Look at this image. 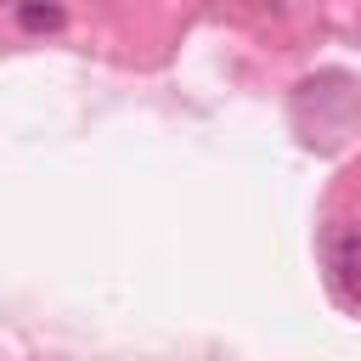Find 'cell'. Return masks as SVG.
Masks as SVG:
<instances>
[{"instance_id": "obj_1", "label": "cell", "mask_w": 361, "mask_h": 361, "mask_svg": "<svg viewBox=\"0 0 361 361\" xmlns=\"http://www.w3.org/2000/svg\"><path fill=\"white\" fill-rule=\"evenodd\" d=\"M327 271H333L338 293L361 305V231H333V243H327Z\"/></svg>"}, {"instance_id": "obj_2", "label": "cell", "mask_w": 361, "mask_h": 361, "mask_svg": "<svg viewBox=\"0 0 361 361\" xmlns=\"http://www.w3.org/2000/svg\"><path fill=\"white\" fill-rule=\"evenodd\" d=\"M17 23H23L28 34L62 28V6H56V0H17Z\"/></svg>"}]
</instances>
